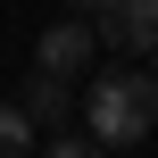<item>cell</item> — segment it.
Listing matches in <instances>:
<instances>
[{
    "label": "cell",
    "instance_id": "6",
    "mask_svg": "<svg viewBox=\"0 0 158 158\" xmlns=\"http://www.w3.org/2000/svg\"><path fill=\"white\" fill-rule=\"evenodd\" d=\"M42 158H108V150H100V142H83V133H58Z\"/></svg>",
    "mask_w": 158,
    "mask_h": 158
},
{
    "label": "cell",
    "instance_id": "7",
    "mask_svg": "<svg viewBox=\"0 0 158 158\" xmlns=\"http://www.w3.org/2000/svg\"><path fill=\"white\" fill-rule=\"evenodd\" d=\"M92 8H100V0H67V17H92Z\"/></svg>",
    "mask_w": 158,
    "mask_h": 158
},
{
    "label": "cell",
    "instance_id": "5",
    "mask_svg": "<svg viewBox=\"0 0 158 158\" xmlns=\"http://www.w3.org/2000/svg\"><path fill=\"white\" fill-rule=\"evenodd\" d=\"M0 158H33V125L17 100H0Z\"/></svg>",
    "mask_w": 158,
    "mask_h": 158
},
{
    "label": "cell",
    "instance_id": "4",
    "mask_svg": "<svg viewBox=\"0 0 158 158\" xmlns=\"http://www.w3.org/2000/svg\"><path fill=\"white\" fill-rule=\"evenodd\" d=\"M17 108H25V125H67V117H75V92H67V83H50V75H33Z\"/></svg>",
    "mask_w": 158,
    "mask_h": 158
},
{
    "label": "cell",
    "instance_id": "2",
    "mask_svg": "<svg viewBox=\"0 0 158 158\" xmlns=\"http://www.w3.org/2000/svg\"><path fill=\"white\" fill-rule=\"evenodd\" d=\"M83 25H92V42H117L133 67L158 50V0H100Z\"/></svg>",
    "mask_w": 158,
    "mask_h": 158
},
{
    "label": "cell",
    "instance_id": "3",
    "mask_svg": "<svg viewBox=\"0 0 158 158\" xmlns=\"http://www.w3.org/2000/svg\"><path fill=\"white\" fill-rule=\"evenodd\" d=\"M92 50H100V42H92V25H83V17H50V25H42V42H33V75L75 83V75L92 67Z\"/></svg>",
    "mask_w": 158,
    "mask_h": 158
},
{
    "label": "cell",
    "instance_id": "1",
    "mask_svg": "<svg viewBox=\"0 0 158 158\" xmlns=\"http://www.w3.org/2000/svg\"><path fill=\"white\" fill-rule=\"evenodd\" d=\"M150 125H158L150 67H108V75L83 92V142H100V150H142Z\"/></svg>",
    "mask_w": 158,
    "mask_h": 158
}]
</instances>
